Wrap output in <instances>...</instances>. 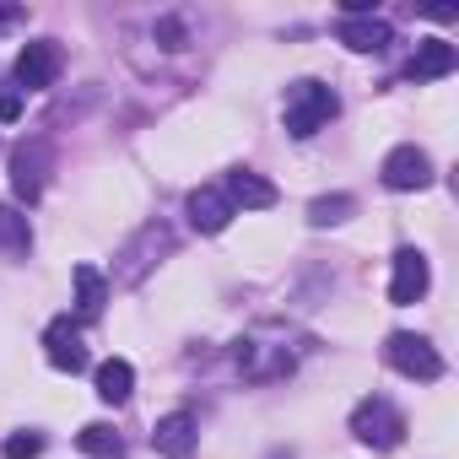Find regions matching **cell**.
Masks as SVG:
<instances>
[{"label":"cell","mask_w":459,"mask_h":459,"mask_svg":"<svg viewBox=\"0 0 459 459\" xmlns=\"http://www.w3.org/2000/svg\"><path fill=\"white\" fill-rule=\"evenodd\" d=\"M335 114H341V98H335L325 82L303 76V82H292V87H287V135L308 141V135H319Z\"/></svg>","instance_id":"obj_1"},{"label":"cell","mask_w":459,"mask_h":459,"mask_svg":"<svg viewBox=\"0 0 459 459\" xmlns=\"http://www.w3.org/2000/svg\"><path fill=\"white\" fill-rule=\"evenodd\" d=\"M351 432H357V443H368V448L389 454V448H400V443H405V416H400L384 394H368V400L351 411Z\"/></svg>","instance_id":"obj_2"},{"label":"cell","mask_w":459,"mask_h":459,"mask_svg":"<svg viewBox=\"0 0 459 459\" xmlns=\"http://www.w3.org/2000/svg\"><path fill=\"white\" fill-rule=\"evenodd\" d=\"M168 249H173V233H168L162 221H146L141 233H135V238L119 249L114 281H119V287H141V281H146V271L157 265V255H168Z\"/></svg>","instance_id":"obj_3"},{"label":"cell","mask_w":459,"mask_h":459,"mask_svg":"<svg viewBox=\"0 0 459 459\" xmlns=\"http://www.w3.org/2000/svg\"><path fill=\"white\" fill-rule=\"evenodd\" d=\"M384 362H389L394 373L416 378V384H432V378H443V357H437V346H432L427 335H411V330H394V335H389V346H384Z\"/></svg>","instance_id":"obj_4"},{"label":"cell","mask_w":459,"mask_h":459,"mask_svg":"<svg viewBox=\"0 0 459 459\" xmlns=\"http://www.w3.org/2000/svg\"><path fill=\"white\" fill-rule=\"evenodd\" d=\"M44 357H49V368H60V373H82V368H87V341H82V325H76L71 314L49 319V330H44Z\"/></svg>","instance_id":"obj_5"},{"label":"cell","mask_w":459,"mask_h":459,"mask_svg":"<svg viewBox=\"0 0 459 459\" xmlns=\"http://www.w3.org/2000/svg\"><path fill=\"white\" fill-rule=\"evenodd\" d=\"M55 76H60V44L55 39H33L17 55V92H44V87H55Z\"/></svg>","instance_id":"obj_6"},{"label":"cell","mask_w":459,"mask_h":459,"mask_svg":"<svg viewBox=\"0 0 459 459\" xmlns=\"http://www.w3.org/2000/svg\"><path fill=\"white\" fill-rule=\"evenodd\" d=\"M427 287H432L427 255H421V249H400V255H394V276H389V303H394V308H411V303L427 298Z\"/></svg>","instance_id":"obj_7"},{"label":"cell","mask_w":459,"mask_h":459,"mask_svg":"<svg viewBox=\"0 0 459 459\" xmlns=\"http://www.w3.org/2000/svg\"><path fill=\"white\" fill-rule=\"evenodd\" d=\"M378 173H384V184L400 189V195H405V189H427V184H432V157H427L421 146H394Z\"/></svg>","instance_id":"obj_8"},{"label":"cell","mask_w":459,"mask_h":459,"mask_svg":"<svg viewBox=\"0 0 459 459\" xmlns=\"http://www.w3.org/2000/svg\"><path fill=\"white\" fill-rule=\"evenodd\" d=\"M221 195H227V205H233V211H265V205H276V184L260 178L255 168H233V173H227V184H221Z\"/></svg>","instance_id":"obj_9"},{"label":"cell","mask_w":459,"mask_h":459,"mask_svg":"<svg viewBox=\"0 0 459 459\" xmlns=\"http://www.w3.org/2000/svg\"><path fill=\"white\" fill-rule=\"evenodd\" d=\"M195 416L189 411H173V416H162L157 427H152V448L162 454V459H189L195 454Z\"/></svg>","instance_id":"obj_10"},{"label":"cell","mask_w":459,"mask_h":459,"mask_svg":"<svg viewBox=\"0 0 459 459\" xmlns=\"http://www.w3.org/2000/svg\"><path fill=\"white\" fill-rule=\"evenodd\" d=\"M233 216H238V211L227 205V195H221L216 184H200V189L189 195V221H195V233H221Z\"/></svg>","instance_id":"obj_11"},{"label":"cell","mask_w":459,"mask_h":459,"mask_svg":"<svg viewBox=\"0 0 459 459\" xmlns=\"http://www.w3.org/2000/svg\"><path fill=\"white\" fill-rule=\"evenodd\" d=\"M341 44L357 49V55H378L384 44H394V28L384 17H346L341 22Z\"/></svg>","instance_id":"obj_12"},{"label":"cell","mask_w":459,"mask_h":459,"mask_svg":"<svg viewBox=\"0 0 459 459\" xmlns=\"http://www.w3.org/2000/svg\"><path fill=\"white\" fill-rule=\"evenodd\" d=\"M454 65H459V49H454V44H443V39H427V44H416L411 82H437V76H448Z\"/></svg>","instance_id":"obj_13"},{"label":"cell","mask_w":459,"mask_h":459,"mask_svg":"<svg viewBox=\"0 0 459 459\" xmlns=\"http://www.w3.org/2000/svg\"><path fill=\"white\" fill-rule=\"evenodd\" d=\"M12 189L22 200H39L44 195V146L39 141L33 146H17V157H12Z\"/></svg>","instance_id":"obj_14"},{"label":"cell","mask_w":459,"mask_h":459,"mask_svg":"<svg viewBox=\"0 0 459 459\" xmlns=\"http://www.w3.org/2000/svg\"><path fill=\"white\" fill-rule=\"evenodd\" d=\"M108 303V281L98 276V265H76V325H92Z\"/></svg>","instance_id":"obj_15"},{"label":"cell","mask_w":459,"mask_h":459,"mask_svg":"<svg viewBox=\"0 0 459 459\" xmlns=\"http://www.w3.org/2000/svg\"><path fill=\"white\" fill-rule=\"evenodd\" d=\"M130 389H135V368H130L125 357H108V362L98 368V400H103V405H125Z\"/></svg>","instance_id":"obj_16"},{"label":"cell","mask_w":459,"mask_h":459,"mask_svg":"<svg viewBox=\"0 0 459 459\" xmlns=\"http://www.w3.org/2000/svg\"><path fill=\"white\" fill-rule=\"evenodd\" d=\"M33 249V227H28V216L22 211H12V205H0V255H28Z\"/></svg>","instance_id":"obj_17"},{"label":"cell","mask_w":459,"mask_h":459,"mask_svg":"<svg viewBox=\"0 0 459 459\" xmlns=\"http://www.w3.org/2000/svg\"><path fill=\"white\" fill-rule=\"evenodd\" d=\"M76 443H82V454H92V459H119V454H125L119 432H114V427H103V421L82 427V432H76Z\"/></svg>","instance_id":"obj_18"},{"label":"cell","mask_w":459,"mask_h":459,"mask_svg":"<svg viewBox=\"0 0 459 459\" xmlns=\"http://www.w3.org/2000/svg\"><path fill=\"white\" fill-rule=\"evenodd\" d=\"M351 211H357L351 195H319V200L308 205V221H314V227H335V221H346Z\"/></svg>","instance_id":"obj_19"},{"label":"cell","mask_w":459,"mask_h":459,"mask_svg":"<svg viewBox=\"0 0 459 459\" xmlns=\"http://www.w3.org/2000/svg\"><path fill=\"white\" fill-rule=\"evenodd\" d=\"M0 454L6 459H39L44 454V432H12L6 443H0Z\"/></svg>","instance_id":"obj_20"},{"label":"cell","mask_w":459,"mask_h":459,"mask_svg":"<svg viewBox=\"0 0 459 459\" xmlns=\"http://www.w3.org/2000/svg\"><path fill=\"white\" fill-rule=\"evenodd\" d=\"M12 119H22V92L0 87V125H12Z\"/></svg>","instance_id":"obj_21"},{"label":"cell","mask_w":459,"mask_h":459,"mask_svg":"<svg viewBox=\"0 0 459 459\" xmlns=\"http://www.w3.org/2000/svg\"><path fill=\"white\" fill-rule=\"evenodd\" d=\"M22 6H12V0H0V33H12V28H22Z\"/></svg>","instance_id":"obj_22"}]
</instances>
